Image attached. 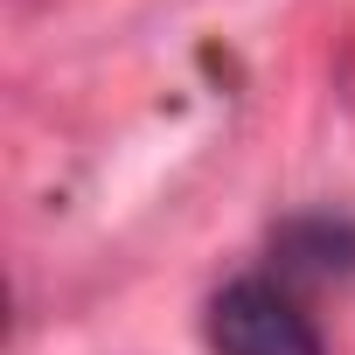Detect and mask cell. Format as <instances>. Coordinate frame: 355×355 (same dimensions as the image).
Wrapping results in <instances>:
<instances>
[{
	"label": "cell",
	"mask_w": 355,
	"mask_h": 355,
	"mask_svg": "<svg viewBox=\"0 0 355 355\" xmlns=\"http://www.w3.org/2000/svg\"><path fill=\"white\" fill-rule=\"evenodd\" d=\"M202 341L209 355H327L320 320L265 272H237L209 293Z\"/></svg>",
	"instance_id": "cell-1"
},
{
	"label": "cell",
	"mask_w": 355,
	"mask_h": 355,
	"mask_svg": "<svg viewBox=\"0 0 355 355\" xmlns=\"http://www.w3.org/2000/svg\"><path fill=\"white\" fill-rule=\"evenodd\" d=\"M300 230H313V216H300ZM300 230H286V244H300ZM348 230H355V223H334V216H320V237H348ZM300 265H306V272H334L341 258H327V244H320V251H306ZM341 272H348V265H341Z\"/></svg>",
	"instance_id": "cell-2"
}]
</instances>
